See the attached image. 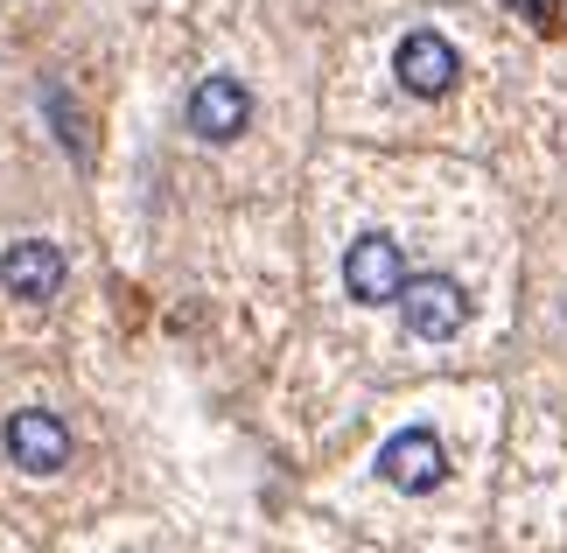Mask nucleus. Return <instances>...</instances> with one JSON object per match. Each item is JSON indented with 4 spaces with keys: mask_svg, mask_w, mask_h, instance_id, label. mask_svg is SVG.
<instances>
[{
    "mask_svg": "<svg viewBox=\"0 0 567 553\" xmlns=\"http://www.w3.org/2000/svg\"><path fill=\"white\" fill-rule=\"evenodd\" d=\"M470 287L463 280H449V274H421V280H406V295H400V322H406V337H421V344H449V337H463L470 329Z\"/></svg>",
    "mask_w": 567,
    "mask_h": 553,
    "instance_id": "f257e3e1",
    "label": "nucleus"
},
{
    "mask_svg": "<svg viewBox=\"0 0 567 553\" xmlns=\"http://www.w3.org/2000/svg\"><path fill=\"white\" fill-rule=\"evenodd\" d=\"M406 253L392 246V232H364L343 246V287H351V301H400L406 295Z\"/></svg>",
    "mask_w": 567,
    "mask_h": 553,
    "instance_id": "f03ea898",
    "label": "nucleus"
},
{
    "mask_svg": "<svg viewBox=\"0 0 567 553\" xmlns=\"http://www.w3.org/2000/svg\"><path fill=\"white\" fill-rule=\"evenodd\" d=\"M379 477L400 498H427V491H442V483H449V449L434 441V428H400L379 449Z\"/></svg>",
    "mask_w": 567,
    "mask_h": 553,
    "instance_id": "7ed1b4c3",
    "label": "nucleus"
},
{
    "mask_svg": "<svg viewBox=\"0 0 567 553\" xmlns=\"http://www.w3.org/2000/svg\"><path fill=\"white\" fill-rule=\"evenodd\" d=\"M392 78L406 84L413 99H442L455 78H463V57H455V42L449 35H434V29H413L400 50H392Z\"/></svg>",
    "mask_w": 567,
    "mask_h": 553,
    "instance_id": "20e7f679",
    "label": "nucleus"
},
{
    "mask_svg": "<svg viewBox=\"0 0 567 553\" xmlns=\"http://www.w3.org/2000/svg\"><path fill=\"white\" fill-rule=\"evenodd\" d=\"M8 455H14V470H29V477H56L63 462H71V428L42 407H21V413H8Z\"/></svg>",
    "mask_w": 567,
    "mask_h": 553,
    "instance_id": "39448f33",
    "label": "nucleus"
},
{
    "mask_svg": "<svg viewBox=\"0 0 567 553\" xmlns=\"http://www.w3.org/2000/svg\"><path fill=\"white\" fill-rule=\"evenodd\" d=\"M252 126V92L238 78H204L189 92V134L196 141H238Z\"/></svg>",
    "mask_w": 567,
    "mask_h": 553,
    "instance_id": "423d86ee",
    "label": "nucleus"
},
{
    "mask_svg": "<svg viewBox=\"0 0 567 553\" xmlns=\"http://www.w3.org/2000/svg\"><path fill=\"white\" fill-rule=\"evenodd\" d=\"M0 287H8L14 301H56L63 253L50 246V238H14V246L0 253Z\"/></svg>",
    "mask_w": 567,
    "mask_h": 553,
    "instance_id": "0eeeda50",
    "label": "nucleus"
}]
</instances>
